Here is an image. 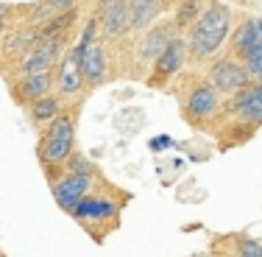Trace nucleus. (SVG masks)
<instances>
[{"instance_id":"1","label":"nucleus","mask_w":262,"mask_h":257,"mask_svg":"<svg viewBox=\"0 0 262 257\" xmlns=\"http://www.w3.org/2000/svg\"><path fill=\"white\" fill-rule=\"evenodd\" d=\"M232 34V11L223 3H212L198 14V20L187 28V51L190 59L207 62Z\"/></svg>"},{"instance_id":"2","label":"nucleus","mask_w":262,"mask_h":257,"mask_svg":"<svg viewBox=\"0 0 262 257\" xmlns=\"http://www.w3.org/2000/svg\"><path fill=\"white\" fill-rule=\"evenodd\" d=\"M73 146H76V117L70 112H64V115L59 112L48 123L45 137L39 140V160L48 168H56L67 162V156L73 154Z\"/></svg>"},{"instance_id":"3","label":"nucleus","mask_w":262,"mask_h":257,"mask_svg":"<svg viewBox=\"0 0 262 257\" xmlns=\"http://www.w3.org/2000/svg\"><path fill=\"white\" fill-rule=\"evenodd\" d=\"M209 84L215 87L221 95H234L246 84H251V73H248L246 62L237 59H217L209 67Z\"/></svg>"},{"instance_id":"4","label":"nucleus","mask_w":262,"mask_h":257,"mask_svg":"<svg viewBox=\"0 0 262 257\" xmlns=\"http://www.w3.org/2000/svg\"><path fill=\"white\" fill-rule=\"evenodd\" d=\"M187 59H190V51H187V39H182V36H173V39L167 42L165 51H162L157 59H154V70H151V78H148V84H151V87H165L167 81H170V78L184 67Z\"/></svg>"},{"instance_id":"5","label":"nucleus","mask_w":262,"mask_h":257,"mask_svg":"<svg viewBox=\"0 0 262 257\" xmlns=\"http://www.w3.org/2000/svg\"><path fill=\"white\" fill-rule=\"evenodd\" d=\"M61 51H64V39H36L34 45L23 53L17 70H20L23 76H28V73H45L53 67V62L61 56Z\"/></svg>"},{"instance_id":"6","label":"nucleus","mask_w":262,"mask_h":257,"mask_svg":"<svg viewBox=\"0 0 262 257\" xmlns=\"http://www.w3.org/2000/svg\"><path fill=\"white\" fill-rule=\"evenodd\" d=\"M221 109V92L209 84H195L190 90V95L184 98V117L192 123H201V121H209L215 112Z\"/></svg>"},{"instance_id":"7","label":"nucleus","mask_w":262,"mask_h":257,"mask_svg":"<svg viewBox=\"0 0 262 257\" xmlns=\"http://www.w3.org/2000/svg\"><path fill=\"white\" fill-rule=\"evenodd\" d=\"M117 212H120V204H117L115 199L86 193V196L81 199L76 207H73L70 215L76 218V221L86 224V227H92V224H98V221H109V218H117Z\"/></svg>"},{"instance_id":"8","label":"nucleus","mask_w":262,"mask_h":257,"mask_svg":"<svg viewBox=\"0 0 262 257\" xmlns=\"http://www.w3.org/2000/svg\"><path fill=\"white\" fill-rule=\"evenodd\" d=\"M95 17L103 39H117L128 28V0H101Z\"/></svg>"},{"instance_id":"9","label":"nucleus","mask_w":262,"mask_h":257,"mask_svg":"<svg viewBox=\"0 0 262 257\" xmlns=\"http://www.w3.org/2000/svg\"><path fill=\"white\" fill-rule=\"evenodd\" d=\"M90 190H92V176H86V173H67V176L53 182V199L64 212H73V207Z\"/></svg>"},{"instance_id":"10","label":"nucleus","mask_w":262,"mask_h":257,"mask_svg":"<svg viewBox=\"0 0 262 257\" xmlns=\"http://www.w3.org/2000/svg\"><path fill=\"white\" fill-rule=\"evenodd\" d=\"M229 109H232L234 115H240L246 123L262 126V81H257V84H246L240 92H234Z\"/></svg>"},{"instance_id":"11","label":"nucleus","mask_w":262,"mask_h":257,"mask_svg":"<svg viewBox=\"0 0 262 257\" xmlns=\"http://www.w3.org/2000/svg\"><path fill=\"white\" fill-rule=\"evenodd\" d=\"M262 48V17L259 20H243L232 34V53L240 62H248Z\"/></svg>"},{"instance_id":"12","label":"nucleus","mask_w":262,"mask_h":257,"mask_svg":"<svg viewBox=\"0 0 262 257\" xmlns=\"http://www.w3.org/2000/svg\"><path fill=\"white\" fill-rule=\"evenodd\" d=\"M53 87L59 95H76V92H81V87H84V73H81V65H78L76 56H73V51H67L59 59V67L53 73Z\"/></svg>"},{"instance_id":"13","label":"nucleus","mask_w":262,"mask_h":257,"mask_svg":"<svg viewBox=\"0 0 262 257\" xmlns=\"http://www.w3.org/2000/svg\"><path fill=\"white\" fill-rule=\"evenodd\" d=\"M73 56L78 59L84 81L90 84H103L106 81V56H103V45L92 42L86 48H73Z\"/></svg>"},{"instance_id":"14","label":"nucleus","mask_w":262,"mask_h":257,"mask_svg":"<svg viewBox=\"0 0 262 257\" xmlns=\"http://www.w3.org/2000/svg\"><path fill=\"white\" fill-rule=\"evenodd\" d=\"M53 87V73L45 70V73H28V76L20 78V84L11 87V95H14L17 104H34L36 98L48 95Z\"/></svg>"},{"instance_id":"15","label":"nucleus","mask_w":262,"mask_h":257,"mask_svg":"<svg viewBox=\"0 0 262 257\" xmlns=\"http://www.w3.org/2000/svg\"><path fill=\"white\" fill-rule=\"evenodd\" d=\"M173 31H176V23H159L154 26L148 34H142V42H140V59L142 62H154L157 56L167 48V42L173 39Z\"/></svg>"},{"instance_id":"16","label":"nucleus","mask_w":262,"mask_h":257,"mask_svg":"<svg viewBox=\"0 0 262 257\" xmlns=\"http://www.w3.org/2000/svg\"><path fill=\"white\" fill-rule=\"evenodd\" d=\"M165 0H128V28L145 31L154 26V20L162 14Z\"/></svg>"},{"instance_id":"17","label":"nucleus","mask_w":262,"mask_h":257,"mask_svg":"<svg viewBox=\"0 0 262 257\" xmlns=\"http://www.w3.org/2000/svg\"><path fill=\"white\" fill-rule=\"evenodd\" d=\"M36 39H39V28H17V31H11V34L6 36L3 53L9 56V59H14V56H23Z\"/></svg>"},{"instance_id":"18","label":"nucleus","mask_w":262,"mask_h":257,"mask_svg":"<svg viewBox=\"0 0 262 257\" xmlns=\"http://www.w3.org/2000/svg\"><path fill=\"white\" fill-rule=\"evenodd\" d=\"M61 98L59 95H42V98H36L34 104L28 106V115H31V121L34 123H51L56 115H59V109H61Z\"/></svg>"},{"instance_id":"19","label":"nucleus","mask_w":262,"mask_h":257,"mask_svg":"<svg viewBox=\"0 0 262 257\" xmlns=\"http://www.w3.org/2000/svg\"><path fill=\"white\" fill-rule=\"evenodd\" d=\"M198 14H201V0H184L179 6L176 17H173V23H176V28H190L198 20Z\"/></svg>"},{"instance_id":"20","label":"nucleus","mask_w":262,"mask_h":257,"mask_svg":"<svg viewBox=\"0 0 262 257\" xmlns=\"http://www.w3.org/2000/svg\"><path fill=\"white\" fill-rule=\"evenodd\" d=\"M234 252L237 257H262V243L254 241V238H237Z\"/></svg>"},{"instance_id":"21","label":"nucleus","mask_w":262,"mask_h":257,"mask_svg":"<svg viewBox=\"0 0 262 257\" xmlns=\"http://www.w3.org/2000/svg\"><path fill=\"white\" fill-rule=\"evenodd\" d=\"M67 168H70V173H86V176H95V165H92L86 156L76 154V151L67 156Z\"/></svg>"},{"instance_id":"22","label":"nucleus","mask_w":262,"mask_h":257,"mask_svg":"<svg viewBox=\"0 0 262 257\" xmlns=\"http://www.w3.org/2000/svg\"><path fill=\"white\" fill-rule=\"evenodd\" d=\"M246 67H248V73H251V78L262 81V48H259V51L251 56V59L246 62Z\"/></svg>"},{"instance_id":"23","label":"nucleus","mask_w":262,"mask_h":257,"mask_svg":"<svg viewBox=\"0 0 262 257\" xmlns=\"http://www.w3.org/2000/svg\"><path fill=\"white\" fill-rule=\"evenodd\" d=\"M6 14V3H0V17H3Z\"/></svg>"},{"instance_id":"24","label":"nucleus","mask_w":262,"mask_h":257,"mask_svg":"<svg viewBox=\"0 0 262 257\" xmlns=\"http://www.w3.org/2000/svg\"><path fill=\"white\" fill-rule=\"evenodd\" d=\"M0 36H3V26H0Z\"/></svg>"}]
</instances>
